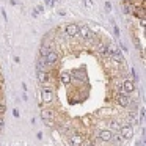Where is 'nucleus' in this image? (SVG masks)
<instances>
[{
  "label": "nucleus",
  "mask_w": 146,
  "mask_h": 146,
  "mask_svg": "<svg viewBox=\"0 0 146 146\" xmlns=\"http://www.w3.org/2000/svg\"><path fill=\"white\" fill-rule=\"evenodd\" d=\"M42 118H46V121H50V118H52V111H49V110H42Z\"/></svg>",
  "instance_id": "14"
},
{
  "label": "nucleus",
  "mask_w": 146,
  "mask_h": 146,
  "mask_svg": "<svg viewBox=\"0 0 146 146\" xmlns=\"http://www.w3.org/2000/svg\"><path fill=\"white\" fill-rule=\"evenodd\" d=\"M71 77H74V79H77V80L82 79L83 82H86V76H85V72H82V71H74V72L71 74Z\"/></svg>",
  "instance_id": "11"
},
{
  "label": "nucleus",
  "mask_w": 146,
  "mask_h": 146,
  "mask_svg": "<svg viewBox=\"0 0 146 146\" xmlns=\"http://www.w3.org/2000/svg\"><path fill=\"white\" fill-rule=\"evenodd\" d=\"M98 50L101 52L102 55L108 57V46H105V44H99V46H98Z\"/></svg>",
  "instance_id": "12"
},
{
  "label": "nucleus",
  "mask_w": 146,
  "mask_h": 146,
  "mask_svg": "<svg viewBox=\"0 0 146 146\" xmlns=\"http://www.w3.org/2000/svg\"><path fill=\"white\" fill-rule=\"evenodd\" d=\"M5 110H7V108H5V105H2V104H0V116H2V115L5 113Z\"/></svg>",
  "instance_id": "17"
},
{
  "label": "nucleus",
  "mask_w": 146,
  "mask_h": 146,
  "mask_svg": "<svg viewBox=\"0 0 146 146\" xmlns=\"http://www.w3.org/2000/svg\"><path fill=\"white\" fill-rule=\"evenodd\" d=\"M38 79H39V82H47V72L39 69L38 71Z\"/></svg>",
  "instance_id": "13"
},
{
  "label": "nucleus",
  "mask_w": 146,
  "mask_h": 146,
  "mask_svg": "<svg viewBox=\"0 0 146 146\" xmlns=\"http://www.w3.org/2000/svg\"><path fill=\"white\" fill-rule=\"evenodd\" d=\"M77 35H80V38H83V39H91L93 36H94V33L91 32V29H90L88 25H80Z\"/></svg>",
  "instance_id": "1"
},
{
  "label": "nucleus",
  "mask_w": 146,
  "mask_h": 146,
  "mask_svg": "<svg viewBox=\"0 0 146 146\" xmlns=\"http://www.w3.org/2000/svg\"><path fill=\"white\" fill-rule=\"evenodd\" d=\"M44 61H46V64H50V66L55 64L58 61V54L55 50H49V54L44 57Z\"/></svg>",
  "instance_id": "2"
},
{
  "label": "nucleus",
  "mask_w": 146,
  "mask_h": 146,
  "mask_svg": "<svg viewBox=\"0 0 146 146\" xmlns=\"http://www.w3.org/2000/svg\"><path fill=\"white\" fill-rule=\"evenodd\" d=\"M113 30H115V35H116V36H119V29H118L116 25L113 27Z\"/></svg>",
  "instance_id": "18"
},
{
  "label": "nucleus",
  "mask_w": 146,
  "mask_h": 146,
  "mask_svg": "<svg viewBox=\"0 0 146 146\" xmlns=\"http://www.w3.org/2000/svg\"><path fill=\"white\" fill-rule=\"evenodd\" d=\"M71 79H72V77H71V72H68V71H63V72H61V76H60V82H61V85H69L71 83Z\"/></svg>",
  "instance_id": "10"
},
{
  "label": "nucleus",
  "mask_w": 146,
  "mask_h": 146,
  "mask_svg": "<svg viewBox=\"0 0 146 146\" xmlns=\"http://www.w3.org/2000/svg\"><path fill=\"white\" fill-rule=\"evenodd\" d=\"M69 143L71 146H82L83 145V138L80 133H72V135L69 137Z\"/></svg>",
  "instance_id": "5"
},
{
  "label": "nucleus",
  "mask_w": 146,
  "mask_h": 146,
  "mask_svg": "<svg viewBox=\"0 0 146 146\" xmlns=\"http://www.w3.org/2000/svg\"><path fill=\"white\" fill-rule=\"evenodd\" d=\"M132 133H133V130H132V127L129 126V124H127V126H121L119 127V135L123 137V138H130V137H132Z\"/></svg>",
  "instance_id": "4"
},
{
  "label": "nucleus",
  "mask_w": 146,
  "mask_h": 146,
  "mask_svg": "<svg viewBox=\"0 0 146 146\" xmlns=\"http://www.w3.org/2000/svg\"><path fill=\"white\" fill-rule=\"evenodd\" d=\"M111 135H113V133H111V130L104 129V130H101V132H99V140H101V141H110Z\"/></svg>",
  "instance_id": "9"
},
{
  "label": "nucleus",
  "mask_w": 146,
  "mask_h": 146,
  "mask_svg": "<svg viewBox=\"0 0 146 146\" xmlns=\"http://www.w3.org/2000/svg\"><path fill=\"white\" fill-rule=\"evenodd\" d=\"M36 11H38V13H42V11H44V8L39 5V7H36Z\"/></svg>",
  "instance_id": "20"
},
{
  "label": "nucleus",
  "mask_w": 146,
  "mask_h": 146,
  "mask_svg": "<svg viewBox=\"0 0 146 146\" xmlns=\"http://www.w3.org/2000/svg\"><path fill=\"white\" fill-rule=\"evenodd\" d=\"M64 33H66L68 36H77V33H79V25L77 24H69V25H66V29H64Z\"/></svg>",
  "instance_id": "3"
},
{
  "label": "nucleus",
  "mask_w": 146,
  "mask_h": 146,
  "mask_svg": "<svg viewBox=\"0 0 146 146\" xmlns=\"http://www.w3.org/2000/svg\"><path fill=\"white\" fill-rule=\"evenodd\" d=\"M88 146H94V145H88Z\"/></svg>",
  "instance_id": "23"
},
{
  "label": "nucleus",
  "mask_w": 146,
  "mask_h": 146,
  "mask_svg": "<svg viewBox=\"0 0 146 146\" xmlns=\"http://www.w3.org/2000/svg\"><path fill=\"white\" fill-rule=\"evenodd\" d=\"M2 127H3V119L0 118V130H2Z\"/></svg>",
  "instance_id": "22"
},
{
  "label": "nucleus",
  "mask_w": 146,
  "mask_h": 146,
  "mask_svg": "<svg viewBox=\"0 0 146 146\" xmlns=\"http://www.w3.org/2000/svg\"><path fill=\"white\" fill-rule=\"evenodd\" d=\"M83 5H85V8H93V0H83Z\"/></svg>",
  "instance_id": "16"
},
{
  "label": "nucleus",
  "mask_w": 146,
  "mask_h": 146,
  "mask_svg": "<svg viewBox=\"0 0 146 146\" xmlns=\"http://www.w3.org/2000/svg\"><path fill=\"white\" fill-rule=\"evenodd\" d=\"M116 102L121 107H127V105H129V98H127V94H124V93H118Z\"/></svg>",
  "instance_id": "7"
},
{
  "label": "nucleus",
  "mask_w": 146,
  "mask_h": 146,
  "mask_svg": "<svg viewBox=\"0 0 146 146\" xmlns=\"http://www.w3.org/2000/svg\"><path fill=\"white\" fill-rule=\"evenodd\" d=\"M133 90H135V83H133L132 80H126V82L123 83V93L124 94H130Z\"/></svg>",
  "instance_id": "6"
},
{
  "label": "nucleus",
  "mask_w": 146,
  "mask_h": 146,
  "mask_svg": "<svg viewBox=\"0 0 146 146\" xmlns=\"http://www.w3.org/2000/svg\"><path fill=\"white\" fill-rule=\"evenodd\" d=\"M41 98H42V101H44V102H50L52 99H54V91L49 90V88H44L41 91Z\"/></svg>",
  "instance_id": "8"
},
{
  "label": "nucleus",
  "mask_w": 146,
  "mask_h": 146,
  "mask_svg": "<svg viewBox=\"0 0 146 146\" xmlns=\"http://www.w3.org/2000/svg\"><path fill=\"white\" fill-rule=\"evenodd\" d=\"M111 129H115V130H119V127H121V124L119 123H116V121H111Z\"/></svg>",
  "instance_id": "15"
},
{
  "label": "nucleus",
  "mask_w": 146,
  "mask_h": 146,
  "mask_svg": "<svg viewBox=\"0 0 146 146\" xmlns=\"http://www.w3.org/2000/svg\"><path fill=\"white\" fill-rule=\"evenodd\" d=\"M46 3H47L49 7H54V0H46Z\"/></svg>",
  "instance_id": "21"
},
{
  "label": "nucleus",
  "mask_w": 146,
  "mask_h": 146,
  "mask_svg": "<svg viewBox=\"0 0 146 146\" xmlns=\"http://www.w3.org/2000/svg\"><path fill=\"white\" fill-rule=\"evenodd\" d=\"M110 3H108V2H105V11H110Z\"/></svg>",
  "instance_id": "19"
}]
</instances>
